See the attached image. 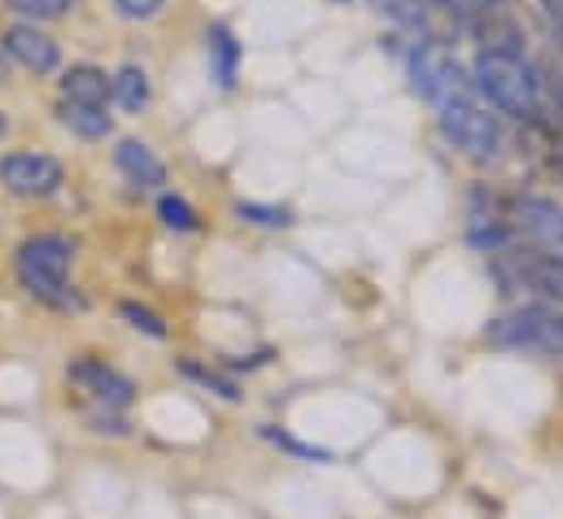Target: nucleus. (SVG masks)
Instances as JSON below:
<instances>
[{"label": "nucleus", "instance_id": "nucleus-1", "mask_svg": "<svg viewBox=\"0 0 563 519\" xmlns=\"http://www.w3.org/2000/svg\"><path fill=\"white\" fill-rule=\"evenodd\" d=\"M70 266H75V245L62 232H40V236H26L18 245L13 275L26 288V297H35L40 306L66 314V310H84L88 306L84 292L70 284Z\"/></svg>", "mask_w": 563, "mask_h": 519}, {"label": "nucleus", "instance_id": "nucleus-2", "mask_svg": "<svg viewBox=\"0 0 563 519\" xmlns=\"http://www.w3.org/2000/svg\"><path fill=\"white\" fill-rule=\"evenodd\" d=\"M472 88L503 114L520 119V123H538L542 119V84L533 75V66L520 53H489L481 48L472 62Z\"/></svg>", "mask_w": 563, "mask_h": 519}, {"label": "nucleus", "instance_id": "nucleus-3", "mask_svg": "<svg viewBox=\"0 0 563 519\" xmlns=\"http://www.w3.org/2000/svg\"><path fill=\"white\" fill-rule=\"evenodd\" d=\"M494 275L503 292H529V306H542L551 314H563V254L547 250H498Z\"/></svg>", "mask_w": 563, "mask_h": 519}, {"label": "nucleus", "instance_id": "nucleus-4", "mask_svg": "<svg viewBox=\"0 0 563 519\" xmlns=\"http://www.w3.org/2000/svg\"><path fill=\"white\" fill-rule=\"evenodd\" d=\"M485 341L498 350H533V354H563V314L542 306H520L485 328Z\"/></svg>", "mask_w": 563, "mask_h": 519}, {"label": "nucleus", "instance_id": "nucleus-5", "mask_svg": "<svg viewBox=\"0 0 563 519\" xmlns=\"http://www.w3.org/2000/svg\"><path fill=\"white\" fill-rule=\"evenodd\" d=\"M411 84L423 101L432 106H454V101H472V75L463 70V62L445 48V44H420L411 57Z\"/></svg>", "mask_w": 563, "mask_h": 519}, {"label": "nucleus", "instance_id": "nucleus-6", "mask_svg": "<svg viewBox=\"0 0 563 519\" xmlns=\"http://www.w3.org/2000/svg\"><path fill=\"white\" fill-rule=\"evenodd\" d=\"M441 135L472 162H494L503 153V123L481 110L476 101H454V106H441Z\"/></svg>", "mask_w": 563, "mask_h": 519}, {"label": "nucleus", "instance_id": "nucleus-7", "mask_svg": "<svg viewBox=\"0 0 563 519\" xmlns=\"http://www.w3.org/2000/svg\"><path fill=\"white\" fill-rule=\"evenodd\" d=\"M66 385L84 393L92 401V410H128L136 401V385L119 367H110L92 354H79V358L66 363Z\"/></svg>", "mask_w": 563, "mask_h": 519}, {"label": "nucleus", "instance_id": "nucleus-8", "mask_svg": "<svg viewBox=\"0 0 563 519\" xmlns=\"http://www.w3.org/2000/svg\"><path fill=\"white\" fill-rule=\"evenodd\" d=\"M66 170L48 153H4L0 157V188L13 197H53L62 188Z\"/></svg>", "mask_w": 563, "mask_h": 519}, {"label": "nucleus", "instance_id": "nucleus-9", "mask_svg": "<svg viewBox=\"0 0 563 519\" xmlns=\"http://www.w3.org/2000/svg\"><path fill=\"white\" fill-rule=\"evenodd\" d=\"M0 48H4L18 66H26L31 75H53V70H57V62H62L57 40H53V35H44V31H40V26H31V22H13V26H4Z\"/></svg>", "mask_w": 563, "mask_h": 519}, {"label": "nucleus", "instance_id": "nucleus-10", "mask_svg": "<svg viewBox=\"0 0 563 519\" xmlns=\"http://www.w3.org/2000/svg\"><path fill=\"white\" fill-rule=\"evenodd\" d=\"M516 228L533 241V250H547V254H563V210L555 201H542V197H520L516 201Z\"/></svg>", "mask_w": 563, "mask_h": 519}, {"label": "nucleus", "instance_id": "nucleus-11", "mask_svg": "<svg viewBox=\"0 0 563 519\" xmlns=\"http://www.w3.org/2000/svg\"><path fill=\"white\" fill-rule=\"evenodd\" d=\"M114 162H119V170H123L132 184H141V188L166 184V166H162V157H157L144 140H136V135H128V140L114 144Z\"/></svg>", "mask_w": 563, "mask_h": 519}, {"label": "nucleus", "instance_id": "nucleus-12", "mask_svg": "<svg viewBox=\"0 0 563 519\" xmlns=\"http://www.w3.org/2000/svg\"><path fill=\"white\" fill-rule=\"evenodd\" d=\"M62 101H70V106H101L106 110V101H110V75L101 66H88V62L70 66L62 75Z\"/></svg>", "mask_w": 563, "mask_h": 519}, {"label": "nucleus", "instance_id": "nucleus-13", "mask_svg": "<svg viewBox=\"0 0 563 519\" xmlns=\"http://www.w3.org/2000/svg\"><path fill=\"white\" fill-rule=\"evenodd\" d=\"M110 97H114L128 114H141L144 106L153 101V79H148V70L136 66V62L119 66V70L110 75Z\"/></svg>", "mask_w": 563, "mask_h": 519}, {"label": "nucleus", "instance_id": "nucleus-14", "mask_svg": "<svg viewBox=\"0 0 563 519\" xmlns=\"http://www.w3.org/2000/svg\"><path fill=\"white\" fill-rule=\"evenodd\" d=\"M206 57H210V70H214V79H219L223 88H232V84H236L241 44L232 40V31H228V26H210V31H206Z\"/></svg>", "mask_w": 563, "mask_h": 519}, {"label": "nucleus", "instance_id": "nucleus-15", "mask_svg": "<svg viewBox=\"0 0 563 519\" xmlns=\"http://www.w3.org/2000/svg\"><path fill=\"white\" fill-rule=\"evenodd\" d=\"M62 123L75 135H84V140H106L114 131V119L101 106H70V101H62Z\"/></svg>", "mask_w": 563, "mask_h": 519}, {"label": "nucleus", "instance_id": "nucleus-16", "mask_svg": "<svg viewBox=\"0 0 563 519\" xmlns=\"http://www.w3.org/2000/svg\"><path fill=\"white\" fill-rule=\"evenodd\" d=\"M70 4H75V0H4V9H9L18 22H31V26L62 18Z\"/></svg>", "mask_w": 563, "mask_h": 519}, {"label": "nucleus", "instance_id": "nucleus-17", "mask_svg": "<svg viewBox=\"0 0 563 519\" xmlns=\"http://www.w3.org/2000/svg\"><path fill=\"white\" fill-rule=\"evenodd\" d=\"M157 219H162L170 232H197V210H192L184 197H175V192H162V197H157Z\"/></svg>", "mask_w": 563, "mask_h": 519}, {"label": "nucleus", "instance_id": "nucleus-18", "mask_svg": "<svg viewBox=\"0 0 563 519\" xmlns=\"http://www.w3.org/2000/svg\"><path fill=\"white\" fill-rule=\"evenodd\" d=\"M179 372L188 376V380H197V385H206L210 393H219L223 401H241V389H236V380H228L223 372H214V367H201V363H179Z\"/></svg>", "mask_w": 563, "mask_h": 519}, {"label": "nucleus", "instance_id": "nucleus-19", "mask_svg": "<svg viewBox=\"0 0 563 519\" xmlns=\"http://www.w3.org/2000/svg\"><path fill=\"white\" fill-rule=\"evenodd\" d=\"M119 314L128 319V328H136V332L153 336V341H162V336H166V319H162L157 310L141 306V301H119Z\"/></svg>", "mask_w": 563, "mask_h": 519}, {"label": "nucleus", "instance_id": "nucleus-20", "mask_svg": "<svg viewBox=\"0 0 563 519\" xmlns=\"http://www.w3.org/2000/svg\"><path fill=\"white\" fill-rule=\"evenodd\" d=\"M236 214H241L245 223H258V228H288V223H292V214H288V210L258 206V201H241V206H236Z\"/></svg>", "mask_w": 563, "mask_h": 519}, {"label": "nucleus", "instance_id": "nucleus-21", "mask_svg": "<svg viewBox=\"0 0 563 519\" xmlns=\"http://www.w3.org/2000/svg\"><path fill=\"white\" fill-rule=\"evenodd\" d=\"M114 9L128 22H148V18H157L166 9V0H114Z\"/></svg>", "mask_w": 563, "mask_h": 519}, {"label": "nucleus", "instance_id": "nucleus-22", "mask_svg": "<svg viewBox=\"0 0 563 519\" xmlns=\"http://www.w3.org/2000/svg\"><path fill=\"white\" fill-rule=\"evenodd\" d=\"M542 9H547L555 22H563V0H542Z\"/></svg>", "mask_w": 563, "mask_h": 519}, {"label": "nucleus", "instance_id": "nucleus-23", "mask_svg": "<svg viewBox=\"0 0 563 519\" xmlns=\"http://www.w3.org/2000/svg\"><path fill=\"white\" fill-rule=\"evenodd\" d=\"M9 135V119H4V110H0V140Z\"/></svg>", "mask_w": 563, "mask_h": 519}]
</instances>
